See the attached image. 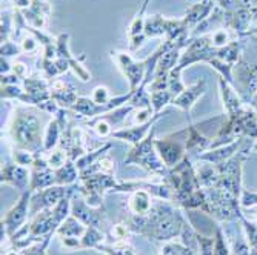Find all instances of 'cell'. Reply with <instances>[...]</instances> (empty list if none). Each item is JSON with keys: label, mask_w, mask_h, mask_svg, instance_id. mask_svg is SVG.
<instances>
[{"label": "cell", "mask_w": 257, "mask_h": 255, "mask_svg": "<svg viewBox=\"0 0 257 255\" xmlns=\"http://www.w3.org/2000/svg\"><path fill=\"white\" fill-rule=\"evenodd\" d=\"M145 30V16H139L133 19L131 25L128 28V39H130V53H136L140 46L147 40V36L144 33Z\"/></svg>", "instance_id": "cell-24"}, {"label": "cell", "mask_w": 257, "mask_h": 255, "mask_svg": "<svg viewBox=\"0 0 257 255\" xmlns=\"http://www.w3.org/2000/svg\"><path fill=\"white\" fill-rule=\"evenodd\" d=\"M31 195L33 192L30 189L22 192L16 204L2 217V232L7 234V240H10L31 218V212H30Z\"/></svg>", "instance_id": "cell-7"}, {"label": "cell", "mask_w": 257, "mask_h": 255, "mask_svg": "<svg viewBox=\"0 0 257 255\" xmlns=\"http://www.w3.org/2000/svg\"><path fill=\"white\" fill-rule=\"evenodd\" d=\"M22 46L20 43H16V42H7V43H2V57L8 59L10 56H19L22 54Z\"/></svg>", "instance_id": "cell-39"}, {"label": "cell", "mask_w": 257, "mask_h": 255, "mask_svg": "<svg viewBox=\"0 0 257 255\" xmlns=\"http://www.w3.org/2000/svg\"><path fill=\"white\" fill-rule=\"evenodd\" d=\"M68 155L69 160H79L82 155L88 152L85 145V132L79 126H68L62 135V140L59 145Z\"/></svg>", "instance_id": "cell-13"}, {"label": "cell", "mask_w": 257, "mask_h": 255, "mask_svg": "<svg viewBox=\"0 0 257 255\" xmlns=\"http://www.w3.org/2000/svg\"><path fill=\"white\" fill-rule=\"evenodd\" d=\"M147 39L165 37L168 42L177 40L183 34H190L183 19H168L160 14H153L145 17V30Z\"/></svg>", "instance_id": "cell-6"}, {"label": "cell", "mask_w": 257, "mask_h": 255, "mask_svg": "<svg viewBox=\"0 0 257 255\" xmlns=\"http://www.w3.org/2000/svg\"><path fill=\"white\" fill-rule=\"evenodd\" d=\"M160 255H200L199 250H194L183 243H173L170 241L167 246H163L160 250Z\"/></svg>", "instance_id": "cell-32"}, {"label": "cell", "mask_w": 257, "mask_h": 255, "mask_svg": "<svg viewBox=\"0 0 257 255\" xmlns=\"http://www.w3.org/2000/svg\"><path fill=\"white\" fill-rule=\"evenodd\" d=\"M182 71H183V69H180L179 66H176L173 71L170 73V77H168V91L171 92L174 99L186 88L185 83H183V80H182Z\"/></svg>", "instance_id": "cell-31"}, {"label": "cell", "mask_w": 257, "mask_h": 255, "mask_svg": "<svg viewBox=\"0 0 257 255\" xmlns=\"http://www.w3.org/2000/svg\"><path fill=\"white\" fill-rule=\"evenodd\" d=\"M88 226L77 220L74 215H69L57 229L56 235L60 238L62 244L69 250H80V238L85 235Z\"/></svg>", "instance_id": "cell-12"}, {"label": "cell", "mask_w": 257, "mask_h": 255, "mask_svg": "<svg viewBox=\"0 0 257 255\" xmlns=\"http://www.w3.org/2000/svg\"><path fill=\"white\" fill-rule=\"evenodd\" d=\"M4 255H22V250L11 247V249H7V250L4 252Z\"/></svg>", "instance_id": "cell-42"}, {"label": "cell", "mask_w": 257, "mask_h": 255, "mask_svg": "<svg viewBox=\"0 0 257 255\" xmlns=\"http://www.w3.org/2000/svg\"><path fill=\"white\" fill-rule=\"evenodd\" d=\"M14 14L11 16L8 11L2 13V43L10 42V37L14 36Z\"/></svg>", "instance_id": "cell-36"}, {"label": "cell", "mask_w": 257, "mask_h": 255, "mask_svg": "<svg viewBox=\"0 0 257 255\" xmlns=\"http://www.w3.org/2000/svg\"><path fill=\"white\" fill-rule=\"evenodd\" d=\"M214 237H205L197 232V243H199V253L200 255H213L214 250Z\"/></svg>", "instance_id": "cell-38"}, {"label": "cell", "mask_w": 257, "mask_h": 255, "mask_svg": "<svg viewBox=\"0 0 257 255\" xmlns=\"http://www.w3.org/2000/svg\"><path fill=\"white\" fill-rule=\"evenodd\" d=\"M20 13L31 28L43 30L48 25V20L51 16V5L46 0H31L30 7L25 10H20Z\"/></svg>", "instance_id": "cell-18"}, {"label": "cell", "mask_w": 257, "mask_h": 255, "mask_svg": "<svg viewBox=\"0 0 257 255\" xmlns=\"http://www.w3.org/2000/svg\"><path fill=\"white\" fill-rule=\"evenodd\" d=\"M0 181L10 184V186L16 188L22 192L30 189V181H31V172L28 168L20 166V165H13V163H5L0 171Z\"/></svg>", "instance_id": "cell-15"}, {"label": "cell", "mask_w": 257, "mask_h": 255, "mask_svg": "<svg viewBox=\"0 0 257 255\" xmlns=\"http://www.w3.org/2000/svg\"><path fill=\"white\" fill-rule=\"evenodd\" d=\"M74 189L76 188H68V186H59V184H54V186L33 192L31 206H30L31 218L34 215H37L39 212H42L45 209H50V207H54L56 204H59L68 194H71Z\"/></svg>", "instance_id": "cell-11"}, {"label": "cell", "mask_w": 257, "mask_h": 255, "mask_svg": "<svg viewBox=\"0 0 257 255\" xmlns=\"http://www.w3.org/2000/svg\"><path fill=\"white\" fill-rule=\"evenodd\" d=\"M150 2H151V0H144L142 7H140V10H139V13H137L139 16H145V13H147V8H148Z\"/></svg>", "instance_id": "cell-41"}, {"label": "cell", "mask_w": 257, "mask_h": 255, "mask_svg": "<svg viewBox=\"0 0 257 255\" xmlns=\"http://www.w3.org/2000/svg\"><path fill=\"white\" fill-rule=\"evenodd\" d=\"M8 138L13 149H22L28 152H45L42 122L30 108L19 105L14 109L11 122L8 125Z\"/></svg>", "instance_id": "cell-2"}, {"label": "cell", "mask_w": 257, "mask_h": 255, "mask_svg": "<svg viewBox=\"0 0 257 255\" xmlns=\"http://www.w3.org/2000/svg\"><path fill=\"white\" fill-rule=\"evenodd\" d=\"M13 74H16L20 80H25L27 77H30L28 76V68H27V65L22 63V62H16L13 65Z\"/></svg>", "instance_id": "cell-40"}, {"label": "cell", "mask_w": 257, "mask_h": 255, "mask_svg": "<svg viewBox=\"0 0 257 255\" xmlns=\"http://www.w3.org/2000/svg\"><path fill=\"white\" fill-rule=\"evenodd\" d=\"M111 59L117 63V68L126 77V80L130 83V91H136L145 82L147 71H148L147 59L142 62H136L130 53H123V51H111Z\"/></svg>", "instance_id": "cell-8"}, {"label": "cell", "mask_w": 257, "mask_h": 255, "mask_svg": "<svg viewBox=\"0 0 257 255\" xmlns=\"http://www.w3.org/2000/svg\"><path fill=\"white\" fill-rule=\"evenodd\" d=\"M243 143H245V140L240 138L239 142H232L229 145H225V146H220L216 149H208L199 155V161H203V163H211V165H220L234 155Z\"/></svg>", "instance_id": "cell-21"}, {"label": "cell", "mask_w": 257, "mask_h": 255, "mask_svg": "<svg viewBox=\"0 0 257 255\" xmlns=\"http://www.w3.org/2000/svg\"><path fill=\"white\" fill-rule=\"evenodd\" d=\"M162 180L173 189V192H174L173 203L179 204L180 207L183 206V203L186 200L190 198L191 194H194L197 189H200L197 175H196V169H194V166L191 163V158L188 155H186L179 165H176L174 168H170L167 177Z\"/></svg>", "instance_id": "cell-4"}, {"label": "cell", "mask_w": 257, "mask_h": 255, "mask_svg": "<svg viewBox=\"0 0 257 255\" xmlns=\"http://www.w3.org/2000/svg\"><path fill=\"white\" fill-rule=\"evenodd\" d=\"M254 149H257V143H255V145H254Z\"/></svg>", "instance_id": "cell-44"}, {"label": "cell", "mask_w": 257, "mask_h": 255, "mask_svg": "<svg viewBox=\"0 0 257 255\" xmlns=\"http://www.w3.org/2000/svg\"><path fill=\"white\" fill-rule=\"evenodd\" d=\"M36 154L28 152V151H22V149H13V158L16 160V163L20 166H25V168L33 166L34 160H36Z\"/></svg>", "instance_id": "cell-37"}, {"label": "cell", "mask_w": 257, "mask_h": 255, "mask_svg": "<svg viewBox=\"0 0 257 255\" xmlns=\"http://www.w3.org/2000/svg\"><path fill=\"white\" fill-rule=\"evenodd\" d=\"M206 91V80H200L191 86H186L180 94L173 100L171 105H174L176 108L182 109L183 112H186V115H190V111L193 109V106L196 105V102L205 94Z\"/></svg>", "instance_id": "cell-20"}, {"label": "cell", "mask_w": 257, "mask_h": 255, "mask_svg": "<svg viewBox=\"0 0 257 255\" xmlns=\"http://www.w3.org/2000/svg\"><path fill=\"white\" fill-rule=\"evenodd\" d=\"M54 171H56V184H59V186H69V184L74 183L80 177V172L76 166V161L69 158L62 168L54 169Z\"/></svg>", "instance_id": "cell-26"}, {"label": "cell", "mask_w": 257, "mask_h": 255, "mask_svg": "<svg viewBox=\"0 0 257 255\" xmlns=\"http://www.w3.org/2000/svg\"><path fill=\"white\" fill-rule=\"evenodd\" d=\"M71 215H74L77 220H80L86 226H94L102 229L103 232L109 229L111 223L108 221L105 207H92L86 203V200L82 198H71Z\"/></svg>", "instance_id": "cell-9"}, {"label": "cell", "mask_w": 257, "mask_h": 255, "mask_svg": "<svg viewBox=\"0 0 257 255\" xmlns=\"http://www.w3.org/2000/svg\"><path fill=\"white\" fill-rule=\"evenodd\" d=\"M214 4L217 8L223 10V11H236L240 8H249L254 7L251 4V0H214Z\"/></svg>", "instance_id": "cell-34"}, {"label": "cell", "mask_w": 257, "mask_h": 255, "mask_svg": "<svg viewBox=\"0 0 257 255\" xmlns=\"http://www.w3.org/2000/svg\"><path fill=\"white\" fill-rule=\"evenodd\" d=\"M50 82H51V97H53V100L60 108L71 109L80 97L77 94L76 88L71 83H68L62 79H54Z\"/></svg>", "instance_id": "cell-19"}, {"label": "cell", "mask_w": 257, "mask_h": 255, "mask_svg": "<svg viewBox=\"0 0 257 255\" xmlns=\"http://www.w3.org/2000/svg\"><path fill=\"white\" fill-rule=\"evenodd\" d=\"M56 51H57V57L63 59L69 66L74 69V73L77 74V77L82 82H88L91 79V74L88 69L83 66L82 60L85 59V56H80V59L71 56L69 53V34L68 33H62L56 37Z\"/></svg>", "instance_id": "cell-14"}, {"label": "cell", "mask_w": 257, "mask_h": 255, "mask_svg": "<svg viewBox=\"0 0 257 255\" xmlns=\"http://www.w3.org/2000/svg\"><path fill=\"white\" fill-rule=\"evenodd\" d=\"M46 154V160H48V165L53 168V169H59V168H62L66 161H68V155H66V152L60 148V146H57L56 149H53L51 152H45Z\"/></svg>", "instance_id": "cell-33"}, {"label": "cell", "mask_w": 257, "mask_h": 255, "mask_svg": "<svg viewBox=\"0 0 257 255\" xmlns=\"http://www.w3.org/2000/svg\"><path fill=\"white\" fill-rule=\"evenodd\" d=\"M168 111H163V112H157L154 115V119L150 120L148 123L145 125H134V126H130V128H122V129H117L114 131L111 138H117V140H122V142H128L131 143L133 146L134 145H139L140 142L144 140V138L151 132V129L154 128V123L157 120H160V117L163 114H167Z\"/></svg>", "instance_id": "cell-17"}, {"label": "cell", "mask_w": 257, "mask_h": 255, "mask_svg": "<svg viewBox=\"0 0 257 255\" xmlns=\"http://www.w3.org/2000/svg\"><path fill=\"white\" fill-rule=\"evenodd\" d=\"M150 94H151V105H153V109L156 114L162 112L163 108L173 103V100H174L170 91H156V92H150Z\"/></svg>", "instance_id": "cell-30"}, {"label": "cell", "mask_w": 257, "mask_h": 255, "mask_svg": "<svg viewBox=\"0 0 257 255\" xmlns=\"http://www.w3.org/2000/svg\"><path fill=\"white\" fill-rule=\"evenodd\" d=\"M156 197H153L145 189H137L131 192L128 198V211L131 215H147L154 204Z\"/></svg>", "instance_id": "cell-22"}, {"label": "cell", "mask_w": 257, "mask_h": 255, "mask_svg": "<svg viewBox=\"0 0 257 255\" xmlns=\"http://www.w3.org/2000/svg\"><path fill=\"white\" fill-rule=\"evenodd\" d=\"M226 237L229 241L231 255H251V247H249V243L246 240V235L243 232L242 226L239 232H236L234 229L226 230Z\"/></svg>", "instance_id": "cell-25"}, {"label": "cell", "mask_w": 257, "mask_h": 255, "mask_svg": "<svg viewBox=\"0 0 257 255\" xmlns=\"http://www.w3.org/2000/svg\"><path fill=\"white\" fill-rule=\"evenodd\" d=\"M156 149L163 160L167 168H174L186 157L185 142L180 135V132H173L163 138L156 140Z\"/></svg>", "instance_id": "cell-10"}, {"label": "cell", "mask_w": 257, "mask_h": 255, "mask_svg": "<svg viewBox=\"0 0 257 255\" xmlns=\"http://www.w3.org/2000/svg\"><path fill=\"white\" fill-rule=\"evenodd\" d=\"M125 223L130 226L131 232L140 234L154 241L170 243L176 237H180L186 220L171 201L159 198L154 201L147 215H130Z\"/></svg>", "instance_id": "cell-1"}, {"label": "cell", "mask_w": 257, "mask_h": 255, "mask_svg": "<svg viewBox=\"0 0 257 255\" xmlns=\"http://www.w3.org/2000/svg\"><path fill=\"white\" fill-rule=\"evenodd\" d=\"M232 76H236L237 85L242 88L243 94H249V99L252 100L257 92V63H246L240 60L232 69Z\"/></svg>", "instance_id": "cell-16"}, {"label": "cell", "mask_w": 257, "mask_h": 255, "mask_svg": "<svg viewBox=\"0 0 257 255\" xmlns=\"http://www.w3.org/2000/svg\"><path fill=\"white\" fill-rule=\"evenodd\" d=\"M200 2H203V4H208V2H211V0H200Z\"/></svg>", "instance_id": "cell-43"}, {"label": "cell", "mask_w": 257, "mask_h": 255, "mask_svg": "<svg viewBox=\"0 0 257 255\" xmlns=\"http://www.w3.org/2000/svg\"><path fill=\"white\" fill-rule=\"evenodd\" d=\"M111 148H112V145L108 142V143L102 145L100 148H97V149H94V151H88L85 155H82L79 160H76V166H77L79 172H82V171L88 169L91 165H94L96 161H97L100 157H103V155H105Z\"/></svg>", "instance_id": "cell-27"}, {"label": "cell", "mask_w": 257, "mask_h": 255, "mask_svg": "<svg viewBox=\"0 0 257 255\" xmlns=\"http://www.w3.org/2000/svg\"><path fill=\"white\" fill-rule=\"evenodd\" d=\"M51 238L53 237H46L40 241L33 243L31 246H28L25 249H22V255H46V250H48Z\"/></svg>", "instance_id": "cell-35"}, {"label": "cell", "mask_w": 257, "mask_h": 255, "mask_svg": "<svg viewBox=\"0 0 257 255\" xmlns=\"http://www.w3.org/2000/svg\"><path fill=\"white\" fill-rule=\"evenodd\" d=\"M77 189L89 206L102 207L105 194L106 192H120L122 181L115 178L112 174L97 172V174L82 177Z\"/></svg>", "instance_id": "cell-5"}, {"label": "cell", "mask_w": 257, "mask_h": 255, "mask_svg": "<svg viewBox=\"0 0 257 255\" xmlns=\"http://www.w3.org/2000/svg\"><path fill=\"white\" fill-rule=\"evenodd\" d=\"M214 7H216L214 0H211V2H208V4L199 2V4L193 5L191 8H188V11H186L185 17H183V22H185L186 28H188V31L194 30L203 20H206L209 17V14L213 13Z\"/></svg>", "instance_id": "cell-23"}, {"label": "cell", "mask_w": 257, "mask_h": 255, "mask_svg": "<svg viewBox=\"0 0 257 255\" xmlns=\"http://www.w3.org/2000/svg\"><path fill=\"white\" fill-rule=\"evenodd\" d=\"M97 250L103 252L105 255H136V252L133 250V247L126 243H115V244H111V243H102Z\"/></svg>", "instance_id": "cell-29"}, {"label": "cell", "mask_w": 257, "mask_h": 255, "mask_svg": "<svg viewBox=\"0 0 257 255\" xmlns=\"http://www.w3.org/2000/svg\"><path fill=\"white\" fill-rule=\"evenodd\" d=\"M105 234H106V243H111V244L126 243L128 235L131 234V229L126 223H117V224H111Z\"/></svg>", "instance_id": "cell-28"}, {"label": "cell", "mask_w": 257, "mask_h": 255, "mask_svg": "<svg viewBox=\"0 0 257 255\" xmlns=\"http://www.w3.org/2000/svg\"><path fill=\"white\" fill-rule=\"evenodd\" d=\"M156 129L153 128L151 132L144 138L139 145H134L130 152L126 154L123 163L125 165H137L140 168H144L147 172L157 175L160 178H165L170 168L163 163V160L160 158L157 149H156Z\"/></svg>", "instance_id": "cell-3"}]
</instances>
